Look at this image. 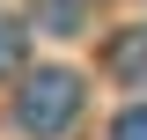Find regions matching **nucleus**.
<instances>
[{
    "label": "nucleus",
    "instance_id": "nucleus-4",
    "mask_svg": "<svg viewBox=\"0 0 147 140\" xmlns=\"http://www.w3.org/2000/svg\"><path fill=\"white\" fill-rule=\"evenodd\" d=\"M110 140H147V103L118 111V125H110Z\"/></svg>",
    "mask_w": 147,
    "mask_h": 140
},
{
    "label": "nucleus",
    "instance_id": "nucleus-2",
    "mask_svg": "<svg viewBox=\"0 0 147 140\" xmlns=\"http://www.w3.org/2000/svg\"><path fill=\"white\" fill-rule=\"evenodd\" d=\"M103 59H110V74H118V81H132V88H147V30H118Z\"/></svg>",
    "mask_w": 147,
    "mask_h": 140
},
{
    "label": "nucleus",
    "instance_id": "nucleus-3",
    "mask_svg": "<svg viewBox=\"0 0 147 140\" xmlns=\"http://www.w3.org/2000/svg\"><path fill=\"white\" fill-rule=\"evenodd\" d=\"M22 59H30V30L22 22H0V74H15Z\"/></svg>",
    "mask_w": 147,
    "mask_h": 140
},
{
    "label": "nucleus",
    "instance_id": "nucleus-1",
    "mask_svg": "<svg viewBox=\"0 0 147 140\" xmlns=\"http://www.w3.org/2000/svg\"><path fill=\"white\" fill-rule=\"evenodd\" d=\"M74 118H81V74L74 67H37L15 96V125L30 140H59Z\"/></svg>",
    "mask_w": 147,
    "mask_h": 140
}]
</instances>
